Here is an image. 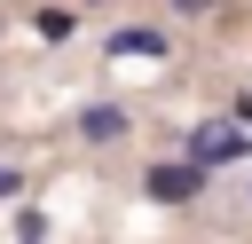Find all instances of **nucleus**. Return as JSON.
<instances>
[{
	"mask_svg": "<svg viewBox=\"0 0 252 244\" xmlns=\"http://www.w3.org/2000/svg\"><path fill=\"white\" fill-rule=\"evenodd\" d=\"M110 55H165L158 31H110Z\"/></svg>",
	"mask_w": 252,
	"mask_h": 244,
	"instance_id": "nucleus-4",
	"label": "nucleus"
},
{
	"mask_svg": "<svg viewBox=\"0 0 252 244\" xmlns=\"http://www.w3.org/2000/svg\"><path fill=\"white\" fill-rule=\"evenodd\" d=\"M79 134H87V142H118V134H126V110H118V102H87V110H79Z\"/></svg>",
	"mask_w": 252,
	"mask_h": 244,
	"instance_id": "nucleus-3",
	"label": "nucleus"
},
{
	"mask_svg": "<svg viewBox=\"0 0 252 244\" xmlns=\"http://www.w3.org/2000/svg\"><path fill=\"white\" fill-rule=\"evenodd\" d=\"M189 150H197V165H228V157H244L252 142H244V134H228V126H205Z\"/></svg>",
	"mask_w": 252,
	"mask_h": 244,
	"instance_id": "nucleus-2",
	"label": "nucleus"
},
{
	"mask_svg": "<svg viewBox=\"0 0 252 244\" xmlns=\"http://www.w3.org/2000/svg\"><path fill=\"white\" fill-rule=\"evenodd\" d=\"M16 189H24V181H16V173H8V165H0V197H16Z\"/></svg>",
	"mask_w": 252,
	"mask_h": 244,
	"instance_id": "nucleus-6",
	"label": "nucleus"
},
{
	"mask_svg": "<svg viewBox=\"0 0 252 244\" xmlns=\"http://www.w3.org/2000/svg\"><path fill=\"white\" fill-rule=\"evenodd\" d=\"M16 244H47V213H16Z\"/></svg>",
	"mask_w": 252,
	"mask_h": 244,
	"instance_id": "nucleus-5",
	"label": "nucleus"
},
{
	"mask_svg": "<svg viewBox=\"0 0 252 244\" xmlns=\"http://www.w3.org/2000/svg\"><path fill=\"white\" fill-rule=\"evenodd\" d=\"M142 189H150V205H189V197L205 189V165H197V157H189V165H150Z\"/></svg>",
	"mask_w": 252,
	"mask_h": 244,
	"instance_id": "nucleus-1",
	"label": "nucleus"
}]
</instances>
